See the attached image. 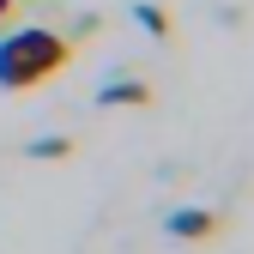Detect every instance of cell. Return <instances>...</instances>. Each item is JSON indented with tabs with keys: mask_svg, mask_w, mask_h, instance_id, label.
Masks as SVG:
<instances>
[{
	"mask_svg": "<svg viewBox=\"0 0 254 254\" xmlns=\"http://www.w3.org/2000/svg\"><path fill=\"white\" fill-rule=\"evenodd\" d=\"M18 12V0H0V30H6V18Z\"/></svg>",
	"mask_w": 254,
	"mask_h": 254,
	"instance_id": "obj_6",
	"label": "cell"
},
{
	"mask_svg": "<svg viewBox=\"0 0 254 254\" xmlns=\"http://www.w3.org/2000/svg\"><path fill=\"white\" fill-rule=\"evenodd\" d=\"M73 61V43L49 24L0 30V91H37Z\"/></svg>",
	"mask_w": 254,
	"mask_h": 254,
	"instance_id": "obj_1",
	"label": "cell"
},
{
	"mask_svg": "<svg viewBox=\"0 0 254 254\" xmlns=\"http://www.w3.org/2000/svg\"><path fill=\"white\" fill-rule=\"evenodd\" d=\"M97 103H103V109H121V103H133V109H139V103H151V91H145L139 79H109V85L97 91Z\"/></svg>",
	"mask_w": 254,
	"mask_h": 254,
	"instance_id": "obj_3",
	"label": "cell"
},
{
	"mask_svg": "<svg viewBox=\"0 0 254 254\" xmlns=\"http://www.w3.org/2000/svg\"><path fill=\"white\" fill-rule=\"evenodd\" d=\"M133 18H139V30H151V37H170V12L157 6V0H145V6H133Z\"/></svg>",
	"mask_w": 254,
	"mask_h": 254,
	"instance_id": "obj_5",
	"label": "cell"
},
{
	"mask_svg": "<svg viewBox=\"0 0 254 254\" xmlns=\"http://www.w3.org/2000/svg\"><path fill=\"white\" fill-rule=\"evenodd\" d=\"M164 230L182 236V242H206V236H218V212H206V206H182V212L164 218Z\"/></svg>",
	"mask_w": 254,
	"mask_h": 254,
	"instance_id": "obj_2",
	"label": "cell"
},
{
	"mask_svg": "<svg viewBox=\"0 0 254 254\" xmlns=\"http://www.w3.org/2000/svg\"><path fill=\"white\" fill-rule=\"evenodd\" d=\"M30 157L61 164V157H73V139H67V133H43V139H30Z\"/></svg>",
	"mask_w": 254,
	"mask_h": 254,
	"instance_id": "obj_4",
	"label": "cell"
}]
</instances>
